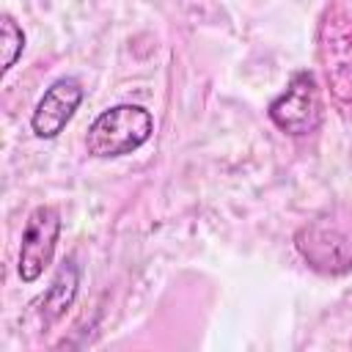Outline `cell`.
<instances>
[{
	"instance_id": "cell-5",
	"label": "cell",
	"mask_w": 352,
	"mask_h": 352,
	"mask_svg": "<svg viewBox=\"0 0 352 352\" xmlns=\"http://www.w3.org/2000/svg\"><path fill=\"white\" fill-rule=\"evenodd\" d=\"M58 236H60L58 206H50V204L36 206L25 220V231H22V242H19V258H16V272L25 283L38 280L44 275V270L52 264Z\"/></svg>"
},
{
	"instance_id": "cell-1",
	"label": "cell",
	"mask_w": 352,
	"mask_h": 352,
	"mask_svg": "<svg viewBox=\"0 0 352 352\" xmlns=\"http://www.w3.org/2000/svg\"><path fill=\"white\" fill-rule=\"evenodd\" d=\"M316 58L333 107L352 121V14L341 0H330L319 16Z\"/></svg>"
},
{
	"instance_id": "cell-8",
	"label": "cell",
	"mask_w": 352,
	"mask_h": 352,
	"mask_svg": "<svg viewBox=\"0 0 352 352\" xmlns=\"http://www.w3.org/2000/svg\"><path fill=\"white\" fill-rule=\"evenodd\" d=\"M0 25H3V74H6L25 50V33L11 14H3Z\"/></svg>"
},
{
	"instance_id": "cell-4",
	"label": "cell",
	"mask_w": 352,
	"mask_h": 352,
	"mask_svg": "<svg viewBox=\"0 0 352 352\" xmlns=\"http://www.w3.org/2000/svg\"><path fill=\"white\" fill-rule=\"evenodd\" d=\"M267 116L280 132H286L292 138L314 135L324 118V104H322V91L316 82V74L311 69L294 72L289 85L270 102Z\"/></svg>"
},
{
	"instance_id": "cell-2",
	"label": "cell",
	"mask_w": 352,
	"mask_h": 352,
	"mask_svg": "<svg viewBox=\"0 0 352 352\" xmlns=\"http://www.w3.org/2000/svg\"><path fill=\"white\" fill-rule=\"evenodd\" d=\"M297 253L322 275H344L352 270V204L333 206L294 234Z\"/></svg>"
},
{
	"instance_id": "cell-6",
	"label": "cell",
	"mask_w": 352,
	"mask_h": 352,
	"mask_svg": "<svg viewBox=\"0 0 352 352\" xmlns=\"http://www.w3.org/2000/svg\"><path fill=\"white\" fill-rule=\"evenodd\" d=\"M82 102V85L74 80V77H60L55 80L44 94L41 99L36 102V110L30 116V129L36 138L41 140H50V138H58L63 132V126L72 121L74 110L80 107Z\"/></svg>"
},
{
	"instance_id": "cell-3",
	"label": "cell",
	"mask_w": 352,
	"mask_h": 352,
	"mask_svg": "<svg viewBox=\"0 0 352 352\" xmlns=\"http://www.w3.org/2000/svg\"><path fill=\"white\" fill-rule=\"evenodd\" d=\"M154 132V116L140 104H116L94 118L85 135L91 157L110 160L138 151Z\"/></svg>"
},
{
	"instance_id": "cell-7",
	"label": "cell",
	"mask_w": 352,
	"mask_h": 352,
	"mask_svg": "<svg viewBox=\"0 0 352 352\" xmlns=\"http://www.w3.org/2000/svg\"><path fill=\"white\" fill-rule=\"evenodd\" d=\"M77 283H80V270H77L74 258H66L63 267L58 270L52 286H50V289L44 292V297L38 300V305H41L38 311H41L44 324L58 322V319L69 311V305L74 302V294H77Z\"/></svg>"
}]
</instances>
